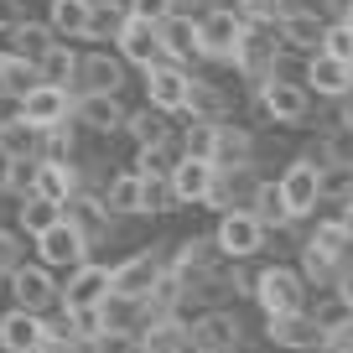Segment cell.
<instances>
[{
  "label": "cell",
  "instance_id": "obj_37",
  "mask_svg": "<svg viewBox=\"0 0 353 353\" xmlns=\"http://www.w3.org/2000/svg\"><path fill=\"white\" fill-rule=\"evenodd\" d=\"M120 21H125V16L114 11V6H88V32L83 37H110Z\"/></svg>",
  "mask_w": 353,
  "mask_h": 353
},
{
  "label": "cell",
  "instance_id": "obj_47",
  "mask_svg": "<svg viewBox=\"0 0 353 353\" xmlns=\"http://www.w3.org/2000/svg\"><path fill=\"white\" fill-rule=\"evenodd\" d=\"M172 6H192V0H172Z\"/></svg>",
  "mask_w": 353,
  "mask_h": 353
},
{
  "label": "cell",
  "instance_id": "obj_29",
  "mask_svg": "<svg viewBox=\"0 0 353 353\" xmlns=\"http://www.w3.org/2000/svg\"><path fill=\"white\" fill-rule=\"evenodd\" d=\"M120 130H130L141 145H166V110H141V114H125V125Z\"/></svg>",
  "mask_w": 353,
  "mask_h": 353
},
{
  "label": "cell",
  "instance_id": "obj_20",
  "mask_svg": "<svg viewBox=\"0 0 353 353\" xmlns=\"http://www.w3.org/2000/svg\"><path fill=\"white\" fill-rule=\"evenodd\" d=\"M73 78H83V88H99V94H120L125 68L114 63L110 52H88V57H78V73Z\"/></svg>",
  "mask_w": 353,
  "mask_h": 353
},
{
  "label": "cell",
  "instance_id": "obj_10",
  "mask_svg": "<svg viewBox=\"0 0 353 353\" xmlns=\"http://www.w3.org/2000/svg\"><path fill=\"white\" fill-rule=\"evenodd\" d=\"M110 291V270L104 265H73V281L63 286V312H94L99 296Z\"/></svg>",
  "mask_w": 353,
  "mask_h": 353
},
{
  "label": "cell",
  "instance_id": "obj_28",
  "mask_svg": "<svg viewBox=\"0 0 353 353\" xmlns=\"http://www.w3.org/2000/svg\"><path fill=\"white\" fill-rule=\"evenodd\" d=\"M188 156H208V161H219V151H223V135H219V125L208 120V114H192V125H188Z\"/></svg>",
  "mask_w": 353,
  "mask_h": 353
},
{
  "label": "cell",
  "instance_id": "obj_4",
  "mask_svg": "<svg viewBox=\"0 0 353 353\" xmlns=\"http://www.w3.org/2000/svg\"><path fill=\"white\" fill-rule=\"evenodd\" d=\"M254 296H260L265 317H286V312H301V281H296V270H281V265H270V270L254 281Z\"/></svg>",
  "mask_w": 353,
  "mask_h": 353
},
{
  "label": "cell",
  "instance_id": "obj_32",
  "mask_svg": "<svg viewBox=\"0 0 353 353\" xmlns=\"http://www.w3.org/2000/svg\"><path fill=\"white\" fill-rule=\"evenodd\" d=\"M0 188L16 192V198H26L32 192V176H37V156H0Z\"/></svg>",
  "mask_w": 353,
  "mask_h": 353
},
{
  "label": "cell",
  "instance_id": "obj_39",
  "mask_svg": "<svg viewBox=\"0 0 353 353\" xmlns=\"http://www.w3.org/2000/svg\"><path fill=\"white\" fill-rule=\"evenodd\" d=\"M281 11H286L281 0H239V16H244V21H276Z\"/></svg>",
  "mask_w": 353,
  "mask_h": 353
},
{
  "label": "cell",
  "instance_id": "obj_21",
  "mask_svg": "<svg viewBox=\"0 0 353 353\" xmlns=\"http://www.w3.org/2000/svg\"><path fill=\"white\" fill-rule=\"evenodd\" d=\"M156 37H161V52H172V57H203V37H198V26H192L188 16L172 11L156 26Z\"/></svg>",
  "mask_w": 353,
  "mask_h": 353
},
{
  "label": "cell",
  "instance_id": "obj_27",
  "mask_svg": "<svg viewBox=\"0 0 353 353\" xmlns=\"http://www.w3.org/2000/svg\"><path fill=\"white\" fill-rule=\"evenodd\" d=\"M37 125L11 114V120H0V156H37Z\"/></svg>",
  "mask_w": 353,
  "mask_h": 353
},
{
  "label": "cell",
  "instance_id": "obj_18",
  "mask_svg": "<svg viewBox=\"0 0 353 353\" xmlns=\"http://www.w3.org/2000/svg\"><path fill=\"white\" fill-rule=\"evenodd\" d=\"M78 120L94 125V130H120V125H125V104H120V94L83 88V99H78Z\"/></svg>",
  "mask_w": 353,
  "mask_h": 353
},
{
  "label": "cell",
  "instance_id": "obj_40",
  "mask_svg": "<svg viewBox=\"0 0 353 353\" xmlns=\"http://www.w3.org/2000/svg\"><path fill=\"white\" fill-rule=\"evenodd\" d=\"M135 172H141V176H166V145H141Z\"/></svg>",
  "mask_w": 353,
  "mask_h": 353
},
{
  "label": "cell",
  "instance_id": "obj_24",
  "mask_svg": "<svg viewBox=\"0 0 353 353\" xmlns=\"http://www.w3.org/2000/svg\"><path fill=\"white\" fill-rule=\"evenodd\" d=\"M276 26H281V42H291V47H307V52L322 47V21L312 11H281Z\"/></svg>",
  "mask_w": 353,
  "mask_h": 353
},
{
  "label": "cell",
  "instance_id": "obj_3",
  "mask_svg": "<svg viewBox=\"0 0 353 353\" xmlns=\"http://www.w3.org/2000/svg\"><path fill=\"white\" fill-rule=\"evenodd\" d=\"M16 114H21V120H32L37 130H42V125L68 120V88H63V83H47V78H37L32 88H21V94H16Z\"/></svg>",
  "mask_w": 353,
  "mask_h": 353
},
{
  "label": "cell",
  "instance_id": "obj_13",
  "mask_svg": "<svg viewBox=\"0 0 353 353\" xmlns=\"http://www.w3.org/2000/svg\"><path fill=\"white\" fill-rule=\"evenodd\" d=\"M198 37H203V57H234L244 37V16L239 11H213L208 21H198Z\"/></svg>",
  "mask_w": 353,
  "mask_h": 353
},
{
  "label": "cell",
  "instance_id": "obj_12",
  "mask_svg": "<svg viewBox=\"0 0 353 353\" xmlns=\"http://www.w3.org/2000/svg\"><path fill=\"white\" fill-rule=\"evenodd\" d=\"M11 296H16V307H26V312L52 307L57 286H52V276H47V265H16L11 270Z\"/></svg>",
  "mask_w": 353,
  "mask_h": 353
},
{
  "label": "cell",
  "instance_id": "obj_45",
  "mask_svg": "<svg viewBox=\"0 0 353 353\" xmlns=\"http://www.w3.org/2000/svg\"><path fill=\"white\" fill-rule=\"evenodd\" d=\"M21 21V0H0V32H11Z\"/></svg>",
  "mask_w": 353,
  "mask_h": 353
},
{
  "label": "cell",
  "instance_id": "obj_9",
  "mask_svg": "<svg viewBox=\"0 0 353 353\" xmlns=\"http://www.w3.org/2000/svg\"><path fill=\"white\" fill-rule=\"evenodd\" d=\"M141 327V296L130 291H104L99 307H94V332L114 338V332H135Z\"/></svg>",
  "mask_w": 353,
  "mask_h": 353
},
{
  "label": "cell",
  "instance_id": "obj_43",
  "mask_svg": "<svg viewBox=\"0 0 353 353\" xmlns=\"http://www.w3.org/2000/svg\"><path fill=\"white\" fill-rule=\"evenodd\" d=\"M322 348H332V353H353V317L322 332Z\"/></svg>",
  "mask_w": 353,
  "mask_h": 353
},
{
  "label": "cell",
  "instance_id": "obj_30",
  "mask_svg": "<svg viewBox=\"0 0 353 353\" xmlns=\"http://www.w3.org/2000/svg\"><path fill=\"white\" fill-rule=\"evenodd\" d=\"M88 6L94 0H52V32L57 37H83L88 32Z\"/></svg>",
  "mask_w": 353,
  "mask_h": 353
},
{
  "label": "cell",
  "instance_id": "obj_7",
  "mask_svg": "<svg viewBox=\"0 0 353 353\" xmlns=\"http://www.w3.org/2000/svg\"><path fill=\"white\" fill-rule=\"evenodd\" d=\"M317 182H322V166H312V161H291L286 166V176H281V198H286L291 219H301V213L317 208V198H322Z\"/></svg>",
  "mask_w": 353,
  "mask_h": 353
},
{
  "label": "cell",
  "instance_id": "obj_19",
  "mask_svg": "<svg viewBox=\"0 0 353 353\" xmlns=\"http://www.w3.org/2000/svg\"><path fill=\"white\" fill-rule=\"evenodd\" d=\"M270 343L281 348H322V327L301 312H286V317H270Z\"/></svg>",
  "mask_w": 353,
  "mask_h": 353
},
{
  "label": "cell",
  "instance_id": "obj_1",
  "mask_svg": "<svg viewBox=\"0 0 353 353\" xmlns=\"http://www.w3.org/2000/svg\"><path fill=\"white\" fill-rule=\"evenodd\" d=\"M213 182H219V161H208V156H182L176 166H166V192L176 203L213 198Z\"/></svg>",
  "mask_w": 353,
  "mask_h": 353
},
{
  "label": "cell",
  "instance_id": "obj_11",
  "mask_svg": "<svg viewBox=\"0 0 353 353\" xmlns=\"http://www.w3.org/2000/svg\"><path fill=\"white\" fill-rule=\"evenodd\" d=\"M188 348H203V353L239 348V322H234L229 312H203V317L188 327Z\"/></svg>",
  "mask_w": 353,
  "mask_h": 353
},
{
  "label": "cell",
  "instance_id": "obj_36",
  "mask_svg": "<svg viewBox=\"0 0 353 353\" xmlns=\"http://www.w3.org/2000/svg\"><path fill=\"white\" fill-rule=\"evenodd\" d=\"M322 52L353 63V26H322Z\"/></svg>",
  "mask_w": 353,
  "mask_h": 353
},
{
  "label": "cell",
  "instance_id": "obj_16",
  "mask_svg": "<svg viewBox=\"0 0 353 353\" xmlns=\"http://www.w3.org/2000/svg\"><path fill=\"white\" fill-rule=\"evenodd\" d=\"M260 223H254V213H223L219 219V250L229 254V260H244V254L260 250Z\"/></svg>",
  "mask_w": 353,
  "mask_h": 353
},
{
  "label": "cell",
  "instance_id": "obj_31",
  "mask_svg": "<svg viewBox=\"0 0 353 353\" xmlns=\"http://www.w3.org/2000/svg\"><path fill=\"white\" fill-rule=\"evenodd\" d=\"M37 83V63L21 52H6L0 57V94H21V88Z\"/></svg>",
  "mask_w": 353,
  "mask_h": 353
},
{
  "label": "cell",
  "instance_id": "obj_6",
  "mask_svg": "<svg viewBox=\"0 0 353 353\" xmlns=\"http://www.w3.org/2000/svg\"><path fill=\"white\" fill-rule=\"evenodd\" d=\"M114 42H120V57H125V63H135V68H151V63H161V57H166L156 26L141 21V16H125V21L114 26Z\"/></svg>",
  "mask_w": 353,
  "mask_h": 353
},
{
  "label": "cell",
  "instance_id": "obj_34",
  "mask_svg": "<svg viewBox=\"0 0 353 353\" xmlns=\"http://www.w3.org/2000/svg\"><path fill=\"white\" fill-rule=\"evenodd\" d=\"M57 213H63V203L42 198V192H26V198H21V229H26V234H37V229H47Z\"/></svg>",
  "mask_w": 353,
  "mask_h": 353
},
{
  "label": "cell",
  "instance_id": "obj_17",
  "mask_svg": "<svg viewBox=\"0 0 353 353\" xmlns=\"http://www.w3.org/2000/svg\"><path fill=\"white\" fill-rule=\"evenodd\" d=\"M307 83H317V94H348L353 88V63H343V57H332V52H312V63H307Z\"/></svg>",
  "mask_w": 353,
  "mask_h": 353
},
{
  "label": "cell",
  "instance_id": "obj_46",
  "mask_svg": "<svg viewBox=\"0 0 353 353\" xmlns=\"http://www.w3.org/2000/svg\"><path fill=\"white\" fill-rule=\"evenodd\" d=\"M338 296H343V301H348V307H353V270H348V276L338 281Z\"/></svg>",
  "mask_w": 353,
  "mask_h": 353
},
{
  "label": "cell",
  "instance_id": "obj_33",
  "mask_svg": "<svg viewBox=\"0 0 353 353\" xmlns=\"http://www.w3.org/2000/svg\"><path fill=\"white\" fill-rule=\"evenodd\" d=\"M11 52H21V57H32V63H37V57H42L47 52V42H52V26H37V21H26V16H21V21H16L11 26Z\"/></svg>",
  "mask_w": 353,
  "mask_h": 353
},
{
  "label": "cell",
  "instance_id": "obj_22",
  "mask_svg": "<svg viewBox=\"0 0 353 353\" xmlns=\"http://www.w3.org/2000/svg\"><path fill=\"white\" fill-rule=\"evenodd\" d=\"M32 192H42V198H52V203H68V198H73V172L63 166V156H37Z\"/></svg>",
  "mask_w": 353,
  "mask_h": 353
},
{
  "label": "cell",
  "instance_id": "obj_38",
  "mask_svg": "<svg viewBox=\"0 0 353 353\" xmlns=\"http://www.w3.org/2000/svg\"><path fill=\"white\" fill-rule=\"evenodd\" d=\"M172 11H176L172 0H130V16H141V21H151V26H161Z\"/></svg>",
  "mask_w": 353,
  "mask_h": 353
},
{
  "label": "cell",
  "instance_id": "obj_44",
  "mask_svg": "<svg viewBox=\"0 0 353 353\" xmlns=\"http://www.w3.org/2000/svg\"><path fill=\"white\" fill-rule=\"evenodd\" d=\"M317 188H322V192H353V161H338V172L322 176Z\"/></svg>",
  "mask_w": 353,
  "mask_h": 353
},
{
  "label": "cell",
  "instance_id": "obj_2",
  "mask_svg": "<svg viewBox=\"0 0 353 353\" xmlns=\"http://www.w3.org/2000/svg\"><path fill=\"white\" fill-rule=\"evenodd\" d=\"M32 239H37V254H42V265H78V260H83V244H88L83 229H78L68 213H57V219L47 223V229H37Z\"/></svg>",
  "mask_w": 353,
  "mask_h": 353
},
{
  "label": "cell",
  "instance_id": "obj_26",
  "mask_svg": "<svg viewBox=\"0 0 353 353\" xmlns=\"http://www.w3.org/2000/svg\"><path fill=\"white\" fill-rule=\"evenodd\" d=\"M254 223H260V229H286L291 223L286 198H281V182H260V188H254Z\"/></svg>",
  "mask_w": 353,
  "mask_h": 353
},
{
  "label": "cell",
  "instance_id": "obj_14",
  "mask_svg": "<svg viewBox=\"0 0 353 353\" xmlns=\"http://www.w3.org/2000/svg\"><path fill=\"white\" fill-rule=\"evenodd\" d=\"M156 281H161V260H156L151 250L130 254L125 265H114V270H110V291H130V296H145Z\"/></svg>",
  "mask_w": 353,
  "mask_h": 353
},
{
  "label": "cell",
  "instance_id": "obj_41",
  "mask_svg": "<svg viewBox=\"0 0 353 353\" xmlns=\"http://www.w3.org/2000/svg\"><path fill=\"white\" fill-rule=\"evenodd\" d=\"M16 265H21V239L11 229H0V276H11Z\"/></svg>",
  "mask_w": 353,
  "mask_h": 353
},
{
  "label": "cell",
  "instance_id": "obj_35",
  "mask_svg": "<svg viewBox=\"0 0 353 353\" xmlns=\"http://www.w3.org/2000/svg\"><path fill=\"white\" fill-rule=\"evenodd\" d=\"M141 348H188V327H176V322H151L145 327V338H135Z\"/></svg>",
  "mask_w": 353,
  "mask_h": 353
},
{
  "label": "cell",
  "instance_id": "obj_25",
  "mask_svg": "<svg viewBox=\"0 0 353 353\" xmlns=\"http://www.w3.org/2000/svg\"><path fill=\"white\" fill-rule=\"evenodd\" d=\"M73 73H78V52L68 42H47V52L37 57V78H47V83H73Z\"/></svg>",
  "mask_w": 353,
  "mask_h": 353
},
{
  "label": "cell",
  "instance_id": "obj_8",
  "mask_svg": "<svg viewBox=\"0 0 353 353\" xmlns=\"http://www.w3.org/2000/svg\"><path fill=\"white\" fill-rule=\"evenodd\" d=\"M188 88H192V78L182 73V68H172V63H151L145 68V94H151V104L156 110H188Z\"/></svg>",
  "mask_w": 353,
  "mask_h": 353
},
{
  "label": "cell",
  "instance_id": "obj_48",
  "mask_svg": "<svg viewBox=\"0 0 353 353\" xmlns=\"http://www.w3.org/2000/svg\"><path fill=\"white\" fill-rule=\"evenodd\" d=\"M348 317H353V307H348Z\"/></svg>",
  "mask_w": 353,
  "mask_h": 353
},
{
  "label": "cell",
  "instance_id": "obj_23",
  "mask_svg": "<svg viewBox=\"0 0 353 353\" xmlns=\"http://www.w3.org/2000/svg\"><path fill=\"white\" fill-rule=\"evenodd\" d=\"M104 208L110 213H145V176L141 172H120L104 188Z\"/></svg>",
  "mask_w": 353,
  "mask_h": 353
},
{
  "label": "cell",
  "instance_id": "obj_42",
  "mask_svg": "<svg viewBox=\"0 0 353 353\" xmlns=\"http://www.w3.org/2000/svg\"><path fill=\"white\" fill-rule=\"evenodd\" d=\"M312 322H317L322 332H327V327H338V322H348V301H343V296L322 301V307H317V317H312Z\"/></svg>",
  "mask_w": 353,
  "mask_h": 353
},
{
  "label": "cell",
  "instance_id": "obj_15",
  "mask_svg": "<svg viewBox=\"0 0 353 353\" xmlns=\"http://www.w3.org/2000/svg\"><path fill=\"white\" fill-rule=\"evenodd\" d=\"M260 104H265V114H276V120H286V125L307 120V94H301L296 83H286V78H276V73L260 83Z\"/></svg>",
  "mask_w": 353,
  "mask_h": 353
},
{
  "label": "cell",
  "instance_id": "obj_5",
  "mask_svg": "<svg viewBox=\"0 0 353 353\" xmlns=\"http://www.w3.org/2000/svg\"><path fill=\"white\" fill-rule=\"evenodd\" d=\"M0 348H6V353H37V348H47V322H42V312L11 307L6 317H0Z\"/></svg>",
  "mask_w": 353,
  "mask_h": 353
}]
</instances>
